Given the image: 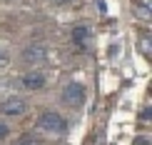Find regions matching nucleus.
Listing matches in <instances>:
<instances>
[{"label":"nucleus","mask_w":152,"mask_h":145,"mask_svg":"<svg viewBox=\"0 0 152 145\" xmlns=\"http://www.w3.org/2000/svg\"><path fill=\"white\" fill-rule=\"evenodd\" d=\"M137 145H150V140H147V138L142 135V138H137Z\"/></svg>","instance_id":"11"},{"label":"nucleus","mask_w":152,"mask_h":145,"mask_svg":"<svg viewBox=\"0 0 152 145\" xmlns=\"http://www.w3.org/2000/svg\"><path fill=\"white\" fill-rule=\"evenodd\" d=\"M15 145H40V140H37L35 135H20Z\"/></svg>","instance_id":"7"},{"label":"nucleus","mask_w":152,"mask_h":145,"mask_svg":"<svg viewBox=\"0 0 152 145\" xmlns=\"http://www.w3.org/2000/svg\"><path fill=\"white\" fill-rule=\"evenodd\" d=\"M20 58H23V63H28V65H40V63L48 60V48L40 45V43L28 45V48L20 53Z\"/></svg>","instance_id":"4"},{"label":"nucleus","mask_w":152,"mask_h":145,"mask_svg":"<svg viewBox=\"0 0 152 145\" xmlns=\"http://www.w3.org/2000/svg\"><path fill=\"white\" fill-rule=\"evenodd\" d=\"M87 38H90V28H87V25H75L72 28V40L77 43V45H85Z\"/></svg>","instance_id":"6"},{"label":"nucleus","mask_w":152,"mask_h":145,"mask_svg":"<svg viewBox=\"0 0 152 145\" xmlns=\"http://www.w3.org/2000/svg\"><path fill=\"white\" fill-rule=\"evenodd\" d=\"M8 133H10V130H8V125H5V123H0V140H5V138H8Z\"/></svg>","instance_id":"9"},{"label":"nucleus","mask_w":152,"mask_h":145,"mask_svg":"<svg viewBox=\"0 0 152 145\" xmlns=\"http://www.w3.org/2000/svg\"><path fill=\"white\" fill-rule=\"evenodd\" d=\"M140 120H145V123H147V120H150V110H147V108H145V110L140 113Z\"/></svg>","instance_id":"10"},{"label":"nucleus","mask_w":152,"mask_h":145,"mask_svg":"<svg viewBox=\"0 0 152 145\" xmlns=\"http://www.w3.org/2000/svg\"><path fill=\"white\" fill-rule=\"evenodd\" d=\"M62 103L70 105V108H80L85 103V88L80 83H67L65 90H62Z\"/></svg>","instance_id":"3"},{"label":"nucleus","mask_w":152,"mask_h":145,"mask_svg":"<svg viewBox=\"0 0 152 145\" xmlns=\"http://www.w3.org/2000/svg\"><path fill=\"white\" fill-rule=\"evenodd\" d=\"M37 125H40L42 130H48V133H65V130H67L65 118H62L60 113H53V110L42 113V115L37 118Z\"/></svg>","instance_id":"1"},{"label":"nucleus","mask_w":152,"mask_h":145,"mask_svg":"<svg viewBox=\"0 0 152 145\" xmlns=\"http://www.w3.org/2000/svg\"><path fill=\"white\" fill-rule=\"evenodd\" d=\"M23 88H28V90H40V88H45V73L40 70H33V73H25L20 78Z\"/></svg>","instance_id":"5"},{"label":"nucleus","mask_w":152,"mask_h":145,"mask_svg":"<svg viewBox=\"0 0 152 145\" xmlns=\"http://www.w3.org/2000/svg\"><path fill=\"white\" fill-rule=\"evenodd\" d=\"M10 63V58H8V53H5V50H0V68H5Z\"/></svg>","instance_id":"8"},{"label":"nucleus","mask_w":152,"mask_h":145,"mask_svg":"<svg viewBox=\"0 0 152 145\" xmlns=\"http://www.w3.org/2000/svg\"><path fill=\"white\" fill-rule=\"evenodd\" d=\"M0 113H3V115H8V118H20V115L28 113V103H25L23 98H18V95L5 98L3 103H0Z\"/></svg>","instance_id":"2"}]
</instances>
